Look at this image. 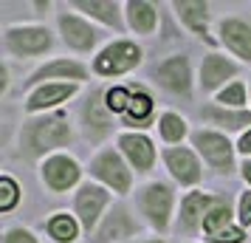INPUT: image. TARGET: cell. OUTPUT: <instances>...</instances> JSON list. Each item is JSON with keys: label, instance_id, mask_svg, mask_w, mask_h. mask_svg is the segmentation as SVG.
Segmentation results:
<instances>
[{"label": "cell", "instance_id": "cell-21", "mask_svg": "<svg viewBox=\"0 0 251 243\" xmlns=\"http://www.w3.org/2000/svg\"><path fill=\"white\" fill-rule=\"evenodd\" d=\"M85 85H74V82H46L37 85L31 91H25L23 96V113L37 116V113H51V110H62L65 102H71L74 96H79Z\"/></svg>", "mask_w": 251, "mask_h": 243}, {"label": "cell", "instance_id": "cell-35", "mask_svg": "<svg viewBox=\"0 0 251 243\" xmlns=\"http://www.w3.org/2000/svg\"><path fill=\"white\" fill-rule=\"evenodd\" d=\"M9 85H12V80H9V62H3L0 65V96L9 93Z\"/></svg>", "mask_w": 251, "mask_h": 243}, {"label": "cell", "instance_id": "cell-37", "mask_svg": "<svg viewBox=\"0 0 251 243\" xmlns=\"http://www.w3.org/2000/svg\"><path fill=\"white\" fill-rule=\"evenodd\" d=\"M249 96H251V77H249Z\"/></svg>", "mask_w": 251, "mask_h": 243}, {"label": "cell", "instance_id": "cell-28", "mask_svg": "<svg viewBox=\"0 0 251 243\" xmlns=\"http://www.w3.org/2000/svg\"><path fill=\"white\" fill-rule=\"evenodd\" d=\"M20 201H23V187H20V181L14 175L3 173L0 175V212L3 215L14 212V209L20 207Z\"/></svg>", "mask_w": 251, "mask_h": 243}, {"label": "cell", "instance_id": "cell-19", "mask_svg": "<svg viewBox=\"0 0 251 243\" xmlns=\"http://www.w3.org/2000/svg\"><path fill=\"white\" fill-rule=\"evenodd\" d=\"M119 153L125 156V162L130 164V170L136 175H152L155 164H158L161 153L155 147V141L150 133H133V130H122L113 141Z\"/></svg>", "mask_w": 251, "mask_h": 243}, {"label": "cell", "instance_id": "cell-24", "mask_svg": "<svg viewBox=\"0 0 251 243\" xmlns=\"http://www.w3.org/2000/svg\"><path fill=\"white\" fill-rule=\"evenodd\" d=\"M201 122L206 128H215L220 133H246L251 130V108H223L217 102H206L201 108Z\"/></svg>", "mask_w": 251, "mask_h": 243}, {"label": "cell", "instance_id": "cell-22", "mask_svg": "<svg viewBox=\"0 0 251 243\" xmlns=\"http://www.w3.org/2000/svg\"><path fill=\"white\" fill-rule=\"evenodd\" d=\"M158 102H155V93L150 91L147 85L133 82L130 85V105H127V113L119 119L122 130H133V133H147L150 128L158 125Z\"/></svg>", "mask_w": 251, "mask_h": 243}, {"label": "cell", "instance_id": "cell-17", "mask_svg": "<svg viewBox=\"0 0 251 243\" xmlns=\"http://www.w3.org/2000/svg\"><path fill=\"white\" fill-rule=\"evenodd\" d=\"M240 71H243V65L234 57H228L226 51H206L198 65V88L203 96L215 99L226 85L240 80Z\"/></svg>", "mask_w": 251, "mask_h": 243}, {"label": "cell", "instance_id": "cell-14", "mask_svg": "<svg viewBox=\"0 0 251 243\" xmlns=\"http://www.w3.org/2000/svg\"><path fill=\"white\" fill-rule=\"evenodd\" d=\"M141 232H144V223L138 212L127 201H116L102 218V223L96 226V232L88 238V243H127L133 238H141Z\"/></svg>", "mask_w": 251, "mask_h": 243}, {"label": "cell", "instance_id": "cell-7", "mask_svg": "<svg viewBox=\"0 0 251 243\" xmlns=\"http://www.w3.org/2000/svg\"><path fill=\"white\" fill-rule=\"evenodd\" d=\"M85 170H88L91 181L110 189L119 201H125L127 195L136 192V173L130 170V164L125 162V156L119 153L116 144H107L102 150H96Z\"/></svg>", "mask_w": 251, "mask_h": 243}, {"label": "cell", "instance_id": "cell-38", "mask_svg": "<svg viewBox=\"0 0 251 243\" xmlns=\"http://www.w3.org/2000/svg\"><path fill=\"white\" fill-rule=\"evenodd\" d=\"M189 243H192V241H189Z\"/></svg>", "mask_w": 251, "mask_h": 243}, {"label": "cell", "instance_id": "cell-32", "mask_svg": "<svg viewBox=\"0 0 251 243\" xmlns=\"http://www.w3.org/2000/svg\"><path fill=\"white\" fill-rule=\"evenodd\" d=\"M237 223L243 229H251V189L237 195Z\"/></svg>", "mask_w": 251, "mask_h": 243}, {"label": "cell", "instance_id": "cell-25", "mask_svg": "<svg viewBox=\"0 0 251 243\" xmlns=\"http://www.w3.org/2000/svg\"><path fill=\"white\" fill-rule=\"evenodd\" d=\"M127 31L136 37H155L161 26V6L152 0H127L125 3Z\"/></svg>", "mask_w": 251, "mask_h": 243}, {"label": "cell", "instance_id": "cell-2", "mask_svg": "<svg viewBox=\"0 0 251 243\" xmlns=\"http://www.w3.org/2000/svg\"><path fill=\"white\" fill-rule=\"evenodd\" d=\"M136 201V212L141 223L147 226L152 235L167 238L170 232H175V218H178V189L172 181L164 178H147L144 184L136 187L133 192Z\"/></svg>", "mask_w": 251, "mask_h": 243}, {"label": "cell", "instance_id": "cell-10", "mask_svg": "<svg viewBox=\"0 0 251 243\" xmlns=\"http://www.w3.org/2000/svg\"><path fill=\"white\" fill-rule=\"evenodd\" d=\"M203 243H246L249 229L237 223V198L228 192H217V201L206 212L203 220Z\"/></svg>", "mask_w": 251, "mask_h": 243}, {"label": "cell", "instance_id": "cell-8", "mask_svg": "<svg viewBox=\"0 0 251 243\" xmlns=\"http://www.w3.org/2000/svg\"><path fill=\"white\" fill-rule=\"evenodd\" d=\"M150 82H152L158 91H164L167 96L192 102L195 88H198L192 57H189L186 51H178V54H170V57L158 59V62L150 68Z\"/></svg>", "mask_w": 251, "mask_h": 243}, {"label": "cell", "instance_id": "cell-36", "mask_svg": "<svg viewBox=\"0 0 251 243\" xmlns=\"http://www.w3.org/2000/svg\"><path fill=\"white\" fill-rule=\"evenodd\" d=\"M136 243H167V238H158V235H150V238H141Z\"/></svg>", "mask_w": 251, "mask_h": 243}, {"label": "cell", "instance_id": "cell-16", "mask_svg": "<svg viewBox=\"0 0 251 243\" xmlns=\"http://www.w3.org/2000/svg\"><path fill=\"white\" fill-rule=\"evenodd\" d=\"M170 9L186 34H192L195 40L206 43L209 51H220L217 48V37H215L217 20H212V3H206V0H172Z\"/></svg>", "mask_w": 251, "mask_h": 243}, {"label": "cell", "instance_id": "cell-11", "mask_svg": "<svg viewBox=\"0 0 251 243\" xmlns=\"http://www.w3.org/2000/svg\"><path fill=\"white\" fill-rule=\"evenodd\" d=\"M85 167L79 164V159H74L71 153H54L46 162L37 164V178L46 187L51 195H68L76 192L88 178H85Z\"/></svg>", "mask_w": 251, "mask_h": 243}, {"label": "cell", "instance_id": "cell-3", "mask_svg": "<svg viewBox=\"0 0 251 243\" xmlns=\"http://www.w3.org/2000/svg\"><path fill=\"white\" fill-rule=\"evenodd\" d=\"M104 93H107V85L104 82H96L91 85L85 96L79 102V110H76V128H79L82 139L93 144V147H107V141L122 133V122L113 116V110L104 102Z\"/></svg>", "mask_w": 251, "mask_h": 243}, {"label": "cell", "instance_id": "cell-31", "mask_svg": "<svg viewBox=\"0 0 251 243\" xmlns=\"http://www.w3.org/2000/svg\"><path fill=\"white\" fill-rule=\"evenodd\" d=\"M0 243H43V241H40V235H37L31 226L12 223V226H6V229H3V238H0Z\"/></svg>", "mask_w": 251, "mask_h": 243}, {"label": "cell", "instance_id": "cell-1", "mask_svg": "<svg viewBox=\"0 0 251 243\" xmlns=\"http://www.w3.org/2000/svg\"><path fill=\"white\" fill-rule=\"evenodd\" d=\"M76 141V128L71 122V113L62 110H51V113H37L25 116L17 128V150L14 156L20 162L40 164L54 153H68V147Z\"/></svg>", "mask_w": 251, "mask_h": 243}, {"label": "cell", "instance_id": "cell-26", "mask_svg": "<svg viewBox=\"0 0 251 243\" xmlns=\"http://www.w3.org/2000/svg\"><path fill=\"white\" fill-rule=\"evenodd\" d=\"M43 229H46V238L51 243H76L82 235V226L76 215L68 212V209H57V212H51L43 223Z\"/></svg>", "mask_w": 251, "mask_h": 243}, {"label": "cell", "instance_id": "cell-34", "mask_svg": "<svg viewBox=\"0 0 251 243\" xmlns=\"http://www.w3.org/2000/svg\"><path fill=\"white\" fill-rule=\"evenodd\" d=\"M240 181L246 184V189H251V159H240Z\"/></svg>", "mask_w": 251, "mask_h": 243}, {"label": "cell", "instance_id": "cell-30", "mask_svg": "<svg viewBox=\"0 0 251 243\" xmlns=\"http://www.w3.org/2000/svg\"><path fill=\"white\" fill-rule=\"evenodd\" d=\"M104 102H107V108L113 110L116 119H122V116L127 113V105H130V85H119V82L107 85Z\"/></svg>", "mask_w": 251, "mask_h": 243}, {"label": "cell", "instance_id": "cell-13", "mask_svg": "<svg viewBox=\"0 0 251 243\" xmlns=\"http://www.w3.org/2000/svg\"><path fill=\"white\" fill-rule=\"evenodd\" d=\"M161 164L170 175V181L181 189H201L203 184V167L201 156L195 153L192 144H178V147H161Z\"/></svg>", "mask_w": 251, "mask_h": 243}, {"label": "cell", "instance_id": "cell-4", "mask_svg": "<svg viewBox=\"0 0 251 243\" xmlns=\"http://www.w3.org/2000/svg\"><path fill=\"white\" fill-rule=\"evenodd\" d=\"M141 62H144V48L138 46L136 40L113 37L91 57V71L99 82H113L138 71Z\"/></svg>", "mask_w": 251, "mask_h": 243}, {"label": "cell", "instance_id": "cell-20", "mask_svg": "<svg viewBox=\"0 0 251 243\" xmlns=\"http://www.w3.org/2000/svg\"><path fill=\"white\" fill-rule=\"evenodd\" d=\"M217 201V192L212 189H189L181 195L178 204V218H175V235L178 238H195L203 232L206 212Z\"/></svg>", "mask_w": 251, "mask_h": 243}, {"label": "cell", "instance_id": "cell-29", "mask_svg": "<svg viewBox=\"0 0 251 243\" xmlns=\"http://www.w3.org/2000/svg\"><path fill=\"white\" fill-rule=\"evenodd\" d=\"M212 102L223 105V108H251V96H249V85L243 80H234L231 85H226L223 91L217 93Z\"/></svg>", "mask_w": 251, "mask_h": 243}, {"label": "cell", "instance_id": "cell-27", "mask_svg": "<svg viewBox=\"0 0 251 243\" xmlns=\"http://www.w3.org/2000/svg\"><path fill=\"white\" fill-rule=\"evenodd\" d=\"M155 128H158V136H161V141H164V147H178V144L192 139L189 119L181 116L178 110H161Z\"/></svg>", "mask_w": 251, "mask_h": 243}, {"label": "cell", "instance_id": "cell-18", "mask_svg": "<svg viewBox=\"0 0 251 243\" xmlns=\"http://www.w3.org/2000/svg\"><path fill=\"white\" fill-rule=\"evenodd\" d=\"M217 48L234 57L240 65H251V17L246 14H223L215 23Z\"/></svg>", "mask_w": 251, "mask_h": 243}, {"label": "cell", "instance_id": "cell-23", "mask_svg": "<svg viewBox=\"0 0 251 243\" xmlns=\"http://www.w3.org/2000/svg\"><path fill=\"white\" fill-rule=\"evenodd\" d=\"M68 6L76 9L79 14H85L88 20H93L99 28H107V31H116V34L127 31L125 3H119V0H74Z\"/></svg>", "mask_w": 251, "mask_h": 243}, {"label": "cell", "instance_id": "cell-6", "mask_svg": "<svg viewBox=\"0 0 251 243\" xmlns=\"http://www.w3.org/2000/svg\"><path fill=\"white\" fill-rule=\"evenodd\" d=\"M0 43L12 59H43L57 46V31H51L46 23H9L3 26Z\"/></svg>", "mask_w": 251, "mask_h": 243}, {"label": "cell", "instance_id": "cell-15", "mask_svg": "<svg viewBox=\"0 0 251 243\" xmlns=\"http://www.w3.org/2000/svg\"><path fill=\"white\" fill-rule=\"evenodd\" d=\"M91 77H93L91 65L82 62L79 57H48L23 80V91H31V88L46 85V82H74V85H88Z\"/></svg>", "mask_w": 251, "mask_h": 243}, {"label": "cell", "instance_id": "cell-12", "mask_svg": "<svg viewBox=\"0 0 251 243\" xmlns=\"http://www.w3.org/2000/svg\"><path fill=\"white\" fill-rule=\"evenodd\" d=\"M113 198L116 195L110 192V189H104L102 184H96V181H91V178L74 192V207H71V212H74L76 220H79L85 241L96 232V226H99L102 218L107 215V209L116 204Z\"/></svg>", "mask_w": 251, "mask_h": 243}, {"label": "cell", "instance_id": "cell-33", "mask_svg": "<svg viewBox=\"0 0 251 243\" xmlns=\"http://www.w3.org/2000/svg\"><path fill=\"white\" fill-rule=\"evenodd\" d=\"M237 153H240V159H251V130L237 136Z\"/></svg>", "mask_w": 251, "mask_h": 243}, {"label": "cell", "instance_id": "cell-5", "mask_svg": "<svg viewBox=\"0 0 251 243\" xmlns=\"http://www.w3.org/2000/svg\"><path fill=\"white\" fill-rule=\"evenodd\" d=\"M189 144L195 147V153L201 156V162H203L217 178H231V175L240 173L237 141H231L226 133L201 125L198 130H192Z\"/></svg>", "mask_w": 251, "mask_h": 243}, {"label": "cell", "instance_id": "cell-9", "mask_svg": "<svg viewBox=\"0 0 251 243\" xmlns=\"http://www.w3.org/2000/svg\"><path fill=\"white\" fill-rule=\"evenodd\" d=\"M57 34H59V43L74 51V54H96L99 48L104 46L102 37H104V28L88 20L85 14H79L76 9H71L68 3L59 6L57 12Z\"/></svg>", "mask_w": 251, "mask_h": 243}]
</instances>
